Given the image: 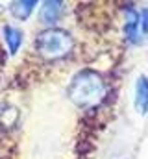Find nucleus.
I'll use <instances>...</instances> for the list:
<instances>
[{"instance_id":"1","label":"nucleus","mask_w":148,"mask_h":159,"mask_svg":"<svg viewBox=\"0 0 148 159\" xmlns=\"http://www.w3.org/2000/svg\"><path fill=\"white\" fill-rule=\"evenodd\" d=\"M69 98L78 107H93L106 96V81L95 70H80L67 89Z\"/></svg>"},{"instance_id":"2","label":"nucleus","mask_w":148,"mask_h":159,"mask_svg":"<svg viewBox=\"0 0 148 159\" xmlns=\"http://www.w3.org/2000/svg\"><path fill=\"white\" fill-rule=\"evenodd\" d=\"M35 48L43 59L56 61V59H61V57L71 54V50L74 48V39L65 30L48 28L37 35Z\"/></svg>"},{"instance_id":"3","label":"nucleus","mask_w":148,"mask_h":159,"mask_svg":"<svg viewBox=\"0 0 148 159\" xmlns=\"http://www.w3.org/2000/svg\"><path fill=\"white\" fill-rule=\"evenodd\" d=\"M124 32L128 35L130 43H141L145 39L143 35V30H141V13L137 9H132L128 7L126 9V24H124Z\"/></svg>"},{"instance_id":"4","label":"nucleus","mask_w":148,"mask_h":159,"mask_svg":"<svg viewBox=\"0 0 148 159\" xmlns=\"http://www.w3.org/2000/svg\"><path fill=\"white\" fill-rule=\"evenodd\" d=\"M61 15H63V2H58V0L44 2L41 11H39V19L46 26H54L61 19Z\"/></svg>"},{"instance_id":"5","label":"nucleus","mask_w":148,"mask_h":159,"mask_svg":"<svg viewBox=\"0 0 148 159\" xmlns=\"http://www.w3.org/2000/svg\"><path fill=\"white\" fill-rule=\"evenodd\" d=\"M135 107L141 115L148 113V78L139 76L135 81Z\"/></svg>"},{"instance_id":"6","label":"nucleus","mask_w":148,"mask_h":159,"mask_svg":"<svg viewBox=\"0 0 148 159\" xmlns=\"http://www.w3.org/2000/svg\"><path fill=\"white\" fill-rule=\"evenodd\" d=\"M2 35H4L6 44H7L9 54H17V50H19L21 44H22V32H21L19 28H15V26L6 24V26L2 28Z\"/></svg>"},{"instance_id":"7","label":"nucleus","mask_w":148,"mask_h":159,"mask_svg":"<svg viewBox=\"0 0 148 159\" xmlns=\"http://www.w3.org/2000/svg\"><path fill=\"white\" fill-rule=\"evenodd\" d=\"M34 7H35V0H21V2H13L9 9H11V15H13L15 19L26 20V19L32 15Z\"/></svg>"},{"instance_id":"8","label":"nucleus","mask_w":148,"mask_h":159,"mask_svg":"<svg viewBox=\"0 0 148 159\" xmlns=\"http://www.w3.org/2000/svg\"><path fill=\"white\" fill-rule=\"evenodd\" d=\"M139 13H141V30H143V35H146L148 34V9H143Z\"/></svg>"}]
</instances>
